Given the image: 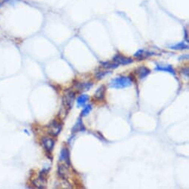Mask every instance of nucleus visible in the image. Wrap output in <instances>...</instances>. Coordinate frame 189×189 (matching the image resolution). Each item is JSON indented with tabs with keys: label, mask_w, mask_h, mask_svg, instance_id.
Returning <instances> with one entry per match:
<instances>
[{
	"label": "nucleus",
	"mask_w": 189,
	"mask_h": 189,
	"mask_svg": "<svg viewBox=\"0 0 189 189\" xmlns=\"http://www.w3.org/2000/svg\"><path fill=\"white\" fill-rule=\"evenodd\" d=\"M58 173L61 178L66 179L68 176V174H69L67 165H60V166H59Z\"/></svg>",
	"instance_id": "nucleus-9"
},
{
	"label": "nucleus",
	"mask_w": 189,
	"mask_h": 189,
	"mask_svg": "<svg viewBox=\"0 0 189 189\" xmlns=\"http://www.w3.org/2000/svg\"><path fill=\"white\" fill-rule=\"evenodd\" d=\"M47 177H48V171L45 170H43L40 173L39 177L36 179V180L33 182V184L36 187L39 188H44L46 187L47 184Z\"/></svg>",
	"instance_id": "nucleus-3"
},
{
	"label": "nucleus",
	"mask_w": 189,
	"mask_h": 189,
	"mask_svg": "<svg viewBox=\"0 0 189 189\" xmlns=\"http://www.w3.org/2000/svg\"><path fill=\"white\" fill-rule=\"evenodd\" d=\"M54 139L51 138H48V137H45L42 139V144L44 145L45 148L46 150H48V151H51V150H53L54 147Z\"/></svg>",
	"instance_id": "nucleus-10"
},
{
	"label": "nucleus",
	"mask_w": 189,
	"mask_h": 189,
	"mask_svg": "<svg viewBox=\"0 0 189 189\" xmlns=\"http://www.w3.org/2000/svg\"><path fill=\"white\" fill-rule=\"evenodd\" d=\"M92 110V105H86L84 108V109L82 110L81 113V116H86L87 115H88L90 113V112Z\"/></svg>",
	"instance_id": "nucleus-18"
},
{
	"label": "nucleus",
	"mask_w": 189,
	"mask_h": 189,
	"mask_svg": "<svg viewBox=\"0 0 189 189\" xmlns=\"http://www.w3.org/2000/svg\"><path fill=\"white\" fill-rule=\"evenodd\" d=\"M155 70H158V71H165L168 72V73H171L173 75H175V70L173 68V67L170 65H156V67L155 68Z\"/></svg>",
	"instance_id": "nucleus-8"
},
{
	"label": "nucleus",
	"mask_w": 189,
	"mask_h": 189,
	"mask_svg": "<svg viewBox=\"0 0 189 189\" xmlns=\"http://www.w3.org/2000/svg\"><path fill=\"white\" fill-rule=\"evenodd\" d=\"M85 129V126L83 125L82 121L81 119H78V121L76 122V123L75 124V125L73 126V129H72V131L73 133L75 132H78V131H84Z\"/></svg>",
	"instance_id": "nucleus-14"
},
{
	"label": "nucleus",
	"mask_w": 189,
	"mask_h": 189,
	"mask_svg": "<svg viewBox=\"0 0 189 189\" xmlns=\"http://www.w3.org/2000/svg\"><path fill=\"white\" fill-rule=\"evenodd\" d=\"M93 83L92 82H85L82 83L79 85V88L82 91H87L92 88Z\"/></svg>",
	"instance_id": "nucleus-17"
},
{
	"label": "nucleus",
	"mask_w": 189,
	"mask_h": 189,
	"mask_svg": "<svg viewBox=\"0 0 189 189\" xmlns=\"http://www.w3.org/2000/svg\"><path fill=\"white\" fill-rule=\"evenodd\" d=\"M185 38H186V41L188 42V33H187L186 30H185Z\"/></svg>",
	"instance_id": "nucleus-21"
},
{
	"label": "nucleus",
	"mask_w": 189,
	"mask_h": 189,
	"mask_svg": "<svg viewBox=\"0 0 189 189\" xmlns=\"http://www.w3.org/2000/svg\"><path fill=\"white\" fill-rule=\"evenodd\" d=\"M181 72H182V73H183L185 76H186L187 77H188V68H184L183 69L181 70Z\"/></svg>",
	"instance_id": "nucleus-20"
},
{
	"label": "nucleus",
	"mask_w": 189,
	"mask_h": 189,
	"mask_svg": "<svg viewBox=\"0 0 189 189\" xmlns=\"http://www.w3.org/2000/svg\"><path fill=\"white\" fill-rule=\"evenodd\" d=\"M105 87L104 85L100 86L98 89L97 90V91L95 92V94H94V97L97 100H101L105 97Z\"/></svg>",
	"instance_id": "nucleus-12"
},
{
	"label": "nucleus",
	"mask_w": 189,
	"mask_h": 189,
	"mask_svg": "<svg viewBox=\"0 0 189 189\" xmlns=\"http://www.w3.org/2000/svg\"><path fill=\"white\" fill-rule=\"evenodd\" d=\"M113 62H116L118 65H129V64L132 63L133 60L131 58H129V57H126L125 56L121 55V54H116L113 59Z\"/></svg>",
	"instance_id": "nucleus-5"
},
{
	"label": "nucleus",
	"mask_w": 189,
	"mask_h": 189,
	"mask_svg": "<svg viewBox=\"0 0 189 189\" xmlns=\"http://www.w3.org/2000/svg\"><path fill=\"white\" fill-rule=\"evenodd\" d=\"M154 53L150 52V51H147L143 50V49H140V50L137 51V52L134 54V57H136L137 59H138L139 60H144L145 58H148V57H150V56L154 55Z\"/></svg>",
	"instance_id": "nucleus-6"
},
{
	"label": "nucleus",
	"mask_w": 189,
	"mask_h": 189,
	"mask_svg": "<svg viewBox=\"0 0 189 189\" xmlns=\"http://www.w3.org/2000/svg\"><path fill=\"white\" fill-rule=\"evenodd\" d=\"M171 48L174 49V50H185V49L188 48V45L183 42H179L177 44L171 46Z\"/></svg>",
	"instance_id": "nucleus-16"
},
{
	"label": "nucleus",
	"mask_w": 189,
	"mask_h": 189,
	"mask_svg": "<svg viewBox=\"0 0 189 189\" xmlns=\"http://www.w3.org/2000/svg\"><path fill=\"white\" fill-rule=\"evenodd\" d=\"M133 81L129 76H120L114 78L110 82L109 87L114 89H122L132 85Z\"/></svg>",
	"instance_id": "nucleus-1"
},
{
	"label": "nucleus",
	"mask_w": 189,
	"mask_h": 189,
	"mask_svg": "<svg viewBox=\"0 0 189 189\" xmlns=\"http://www.w3.org/2000/svg\"><path fill=\"white\" fill-rule=\"evenodd\" d=\"M108 73V71H100L96 74V76H97V78L98 79H102V78L105 77Z\"/></svg>",
	"instance_id": "nucleus-19"
},
{
	"label": "nucleus",
	"mask_w": 189,
	"mask_h": 189,
	"mask_svg": "<svg viewBox=\"0 0 189 189\" xmlns=\"http://www.w3.org/2000/svg\"><path fill=\"white\" fill-rule=\"evenodd\" d=\"M137 74H138L139 79H144V78L147 77V76L150 74V70L148 69V68H146V67L142 66L137 69Z\"/></svg>",
	"instance_id": "nucleus-11"
},
{
	"label": "nucleus",
	"mask_w": 189,
	"mask_h": 189,
	"mask_svg": "<svg viewBox=\"0 0 189 189\" xmlns=\"http://www.w3.org/2000/svg\"><path fill=\"white\" fill-rule=\"evenodd\" d=\"M62 125L59 122L54 120L48 126V132L51 135L57 136L61 132L62 130Z\"/></svg>",
	"instance_id": "nucleus-4"
},
{
	"label": "nucleus",
	"mask_w": 189,
	"mask_h": 189,
	"mask_svg": "<svg viewBox=\"0 0 189 189\" xmlns=\"http://www.w3.org/2000/svg\"><path fill=\"white\" fill-rule=\"evenodd\" d=\"M101 64L102 65V67L104 68H106V69H114V68H116L119 67V65L115 62H102Z\"/></svg>",
	"instance_id": "nucleus-15"
},
{
	"label": "nucleus",
	"mask_w": 189,
	"mask_h": 189,
	"mask_svg": "<svg viewBox=\"0 0 189 189\" xmlns=\"http://www.w3.org/2000/svg\"><path fill=\"white\" fill-rule=\"evenodd\" d=\"M60 162H65V164L70 166V153L68 151V148H62V150L60 152Z\"/></svg>",
	"instance_id": "nucleus-7"
},
{
	"label": "nucleus",
	"mask_w": 189,
	"mask_h": 189,
	"mask_svg": "<svg viewBox=\"0 0 189 189\" xmlns=\"http://www.w3.org/2000/svg\"><path fill=\"white\" fill-rule=\"evenodd\" d=\"M75 99V93L72 91H67L65 92V95L63 97V105L65 107V108L70 109L73 105V101Z\"/></svg>",
	"instance_id": "nucleus-2"
},
{
	"label": "nucleus",
	"mask_w": 189,
	"mask_h": 189,
	"mask_svg": "<svg viewBox=\"0 0 189 189\" xmlns=\"http://www.w3.org/2000/svg\"><path fill=\"white\" fill-rule=\"evenodd\" d=\"M89 100V97L87 94H82L77 99V106L82 107L87 103V102Z\"/></svg>",
	"instance_id": "nucleus-13"
}]
</instances>
